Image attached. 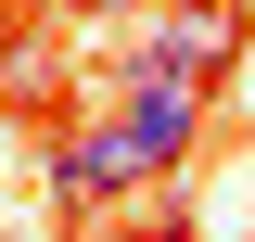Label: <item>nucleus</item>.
Segmentation results:
<instances>
[{"instance_id": "nucleus-1", "label": "nucleus", "mask_w": 255, "mask_h": 242, "mask_svg": "<svg viewBox=\"0 0 255 242\" xmlns=\"http://www.w3.org/2000/svg\"><path fill=\"white\" fill-rule=\"evenodd\" d=\"M230 64H243V0H166L153 26L115 51V77H153V90H204L217 102Z\"/></svg>"}, {"instance_id": "nucleus-2", "label": "nucleus", "mask_w": 255, "mask_h": 242, "mask_svg": "<svg viewBox=\"0 0 255 242\" xmlns=\"http://www.w3.org/2000/svg\"><path fill=\"white\" fill-rule=\"evenodd\" d=\"M115 127H128V153H140V179H153V166H191V153H204L217 102L204 90H153V77H115Z\"/></svg>"}, {"instance_id": "nucleus-3", "label": "nucleus", "mask_w": 255, "mask_h": 242, "mask_svg": "<svg viewBox=\"0 0 255 242\" xmlns=\"http://www.w3.org/2000/svg\"><path fill=\"white\" fill-rule=\"evenodd\" d=\"M128 179H140V153H128V127H115V115H90V127H64V153H51V191H64L77 217H102V204H115Z\"/></svg>"}, {"instance_id": "nucleus-4", "label": "nucleus", "mask_w": 255, "mask_h": 242, "mask_svg": "<svg viewBox=\"0 0 255 242\" xmlns=\"http://www.w3.org/2000/svg\"><path fill=\"white\" fill-rule=\"evenodd\" d=\"M140 242H204V230H140Z\"/></svg>"}, {"instance_id": "nucleus-5", "label": "nucleus", "mask_w": 255, "mask_h": 242, "mask_svg": "<svg viewBox=\"0 0 255 242\" xmlns=\"http://www.w3.org/2000/svg\"><path fill=\"white\" fill-rule=\"evenodd\" d=\"M77 13H128V0H77Z\"/></svg>"}, {"instance_id": "nucleus-6", "label": "nucleus", "mask_w": 255, "mask_h": 242, "mask_svg": "<svg viewBox=\"0 0 255 242\" xmlns=\"http://www.w3.org/2000/svg\"><path fill=\"white\" fill-rule=\"evenodd\" d=\"M77 242H90V230H77Z\"/></svg>"}]
</instances>
